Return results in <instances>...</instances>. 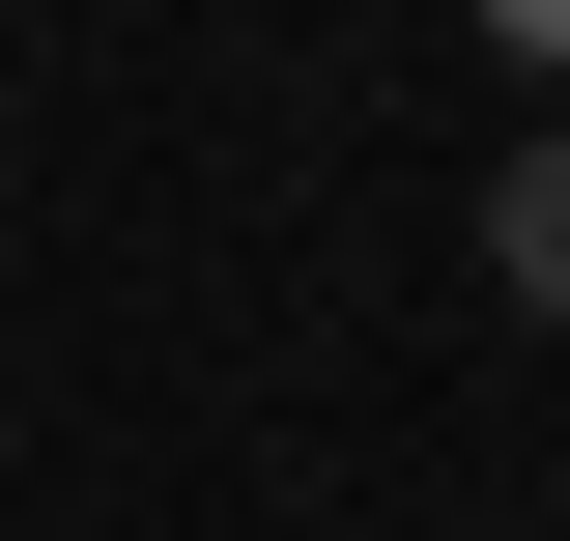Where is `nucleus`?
Instances as JSON below:
<instances>
[{"instance_id":"1","label":"nucleus","mask_w":570,"mask_h":541,"mask_svg":"<svg viewBox=\"0 0 570 541\" xmlns=\"http://www.w3.org/2000/svg\"><path fill=\"white\" fill-rule=\"evenodd\" d=\"M485 257H513V314H570V142H513V200H485Z\"/></svg>"}]
</instances>
